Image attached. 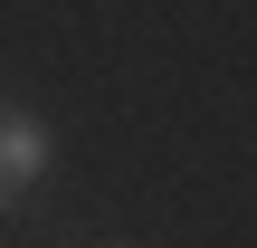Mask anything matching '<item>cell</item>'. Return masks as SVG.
I'll list each match as a JSON object with an SVG mask.
<instances>
[{
	"instance_id": "obj_2",
	"label": "cell",
	"mask_w": 257,
	"mask_h": 248,
	"mask_svg": "<svg viewBox=\"0 0 257 248\" xmlns=\"http://www.w3.org/2000/svg\"><path fill=\"white\" fill-rule=\"evenodd\" d=\"M114 248H124V239H114Z\"/></svg>"
},
{
	"instance_id": "obj_1",
	"label": "cell",
	"mask_w": 257,
	"mask_h": 248,
	"mask_svg": "<svg viewBox=\"0 0 257 248\" xmlns=\"http://www.w3.org/2000/svg\"><path fill=\"white\" fill-rule=\"evenodd\" d=\"M48 172V124H29V115H0V182L19 191V182H38Z\"/></svg>"
}]
</instances>
